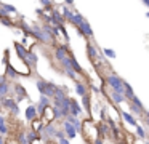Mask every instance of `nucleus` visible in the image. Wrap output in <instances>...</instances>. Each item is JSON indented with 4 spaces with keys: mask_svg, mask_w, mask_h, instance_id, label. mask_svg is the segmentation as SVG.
I'll use <instances>...</instances> for the list:
<instances>
[{
    "mask_svg": "<svg viewBox=\"0 0 149 144\" xmlns=\"http://www.w3.org/2000/svg\"><path fill=\"white\" fill-rule=\"evenodd\" d=\"M45 86H47V80L43 79V77H37V80H36V88H37V91L40 93V96H42L43 91H45Z\"/></svg>",
    "mask_w": 149,
    "mask_h": 144,
    "instance_id": "28",
    "label": "nucleus"
},
{
    "mask_svg": "<svg viewBox=\"0 0 149 144\" xmlns=\"http://www.w3.org/2000/svg\"><path fill=\"white\" fill-rule=\"evenodd\" d=\"M59 125H61V130H63V133H64V138L68 141H71V139H75V138L79 136L77 134V131H75V128L72 127L71 123H68L66 120H63V122H59Z\"/></svg>",
    "mask_w": 149,
    "mask_h": 144,
    "instance_id": "11",
    "label": "nucleus"
},
{
    "mask_svg": "<svg viewBox=\"0 0 149 144\" xmlns=\"http://www.w3.org/2000/svg\"><path fill=\"white\" fill-rule=\"evenodd\" d=\"M117 144H130V143H128V141H119Z\"/></svg>",
    "mask_w": 149,
    "mask_h": 144,
    "instance_id": "39",
    "label": "nucleus"
},
{
    "mask_svg": "<svg viewBox=\"0 0 149 144\" xmlns=\"http://www.w3.org/2000/svg\"><path fill=\"white\" fill-rule=\"evenodd\" d=\"M71 54V50L66 43H59V45H55V50H53V59L56 63H61L64 58H68Z\"/></svg>",
    "mask_w": 149,
    "mask_h": 144,
    "instance_id": "7",
    "label": "nucleus"
},
{
    "mask_svg": "<svg viewBox=\"0 0 149 144\" xmlns=\"http://www.w3.org/2000/svg\"><path fill=\"white\" fill-rule=\"evenodd\" d=\"M40 5H42L43 6V11H50V10H52L53 8V6H55V2H50V0H42V2H40Z\"/></svg>",
    "mask_w": 149,
    "mask_h": 144,
    "instance_id": "32",
    "label": "nucleus"
},
{
    "mask_svg": "<svg viewBox=\"0 0 149 144\" xmlns=\"http://www.w3.org/2000/svg\"><path fill=\"white\" fill-rule=\"evenodd\" d=\"M93 93V95H98V96H101L103 95V88H101L100 85H95V83H90L88 85V93Z\"/></svg>",
    "mask_w": 149,
    "mask_h": 144,
    "instance_id": "29",
    "label": "nucleus"
},
{
    "mask_svg": "<svg viewBox=\"0 0 149 144\" xmlns=\"http://www.w3.org/2000/svg\"><path fill=\"white\" fill-rule=\"evenodd\" d=\"M128 102H132L133 106H136V107H139V109H146V106L143 104V101H141V99H139V98H138V96H136V95L133 96V98L130 99Z\"/></svg>",
    "mask_w": 149,
    "mask_h": 144,
    "instance_id": "31",
    "label": "nucleus"
},
{
    "mask_svg": "<svg viewBox=\"0 0 149 144\" xmlns=\"http://www.w3.org/2000/svg\"><path fill=\"white\" fill-rule=\"evenodd\" d=\"M58 122H47L43 123L42 127L39 128L37 134H39V139L42 141L43 144L45 143H53L55 141V134H56V130H58Z\"/></svg>",
    "mask_w": 149,
    "mask_h": 144,
    "instance_id": "4",
    "label": "nucleus"
},
{
    "mask_svg": "<svg viewBox=\"0 0 149 144\" xmlns=\"http://www.w3.org/2000/svg\"><path fill=\"white\" fill-rule=\"evenodd\" d=\"M0 22H2V26H5V27H16V21L15 19H11V16H2L0 18Z\"/></svg>",
    "mask_w": 149,
    "mask_h": 144,
    "instance_id": "26",
    "label": "nucleus"
},
{
    "mask_svg": "<svg viewBox=\"0 0 149 144\" xmlns=\"http://www.w3.org/2000/svg\"><path fill=\"white\" fill-rule=\"evenodd\" d=\"M120 114V118H122L123 122H125L127 125H130V127H136V125L139 123V120L136 117H133L132 114H130V112H127V111H120L119 112Z\"/></svg>",
    "mask_w": 149,
    "mask_h": 144,
    "instance_id": "16",
    "label": "nucleus"
},
{
    "mask_svg": "<svg viewBox=\"0 0 149 144\" xmlns=\"http://www.w3.org/2000/svg\"><path fill=\"white\" fill-rule=\"evenodd\" d=\"M75 29H77V32H79L80 37H85V38H88V40L93 38V29H91V26H90V22H88L87 18L82 19V22Z\"/></svg>",
    "mask_w": 149,
    "mask_h": 144,
    "instance_id": "10",
    "label": "nucleus"
},
{
    "mask_svg": "<svg viewBox=\"0 0 149 144\" xmlns=\"http://www.w3.org/2000/svg\"><path fill=\"white\" fill-rule=\"evenodd\" d=\"M24 136H26V139L29 141V144H34L36 141H39V134H37V131L31 130V128L24 130Z\"/></svg>",
    "mask_w": 149,
    "mask_h": 144,
    "instance_id": "25",
    "label": "nucleus"
},
{
    "mask_svg": "<svg viewBox=\"0 0 149 144\" xmlns=\"http://www.w3.org/2000/svg\"><path fill=\"white\" fill-rule=\"evenodd\" d=\"M0 144H7V138L0 134Z\"/></svg>",
    "mask_w": 149,
    "mask_h": 144,
    "instance_id": "37",
    "label": "nucleus"
},
{
    "mask_svg": "<svg viewBox=\"0 0 149 144\" xmlns=\"http://www.w3.org/2000/svg\"><path fill=\"white\" fill-rule=\"evenodd\" d=\"M123 99H125V102H128L130 99L133 98V96H135V91H133V88H132V85H130L128 82H125L123 83Z\"/></svg>",
    "mask_w": 149,
    "mask_h": 144,
    "instance_id": "24",
    "label": "nucleus"
},
{
    "mask_svg": "<svg viewBox=\"0 0 149 144\" xmlns=\"http://www.w3.org/2000/svg\"><path fill=\"white\" fill-rule=\"evenodd\" d=\"M55 90H56V83L52 82V80H47V86H45V91H43L42 96H47L48 99H53V96H55Z\"/></svg>",
    "mask_w": 149,
    "mask_h": 144,
    "instance_id": "20",
    "label": "nucleus"
},
{
    "mask_svg": "<svg viewBox=\"0 0 149 144\" xmlns=\"http://www.w3.org/2000/svg\"><path fill=\"white\" fill-rule=\"evenodd\" d=\"M143 5H144V6H149V0H143Z\"/></svg>",
    "mask_w": 149,
    "mask_h": 144,
    "instance_id": "38",
    "label": "nucleus"
},
{
    "mask_svg": "<svg viewBox=\"0 0 149 144\" xmlns=\"http://www.w3.org/2000/svg\"><path fill=\"white\" fill-rule=\"evenodd\" d=\"M74 91L79 98H84V96L90 95V93H88V85L85 83V80H75L74 82Z\"/></svg>",
    "mask_w": 149,
    "mask_h": 144,
    "instance_id": "14",
    "label": "nucleus"
},
{
    "mask_svg": "<svg viewBox=\"0 0 149 144\" xmlns=\"http://www.w3.org/2000/svg\"><path fill=\"white\" fill-rule=\"evenodd\" d=\"M29 37H32V40L36 43L45 45V47H52V45L56 43V38L47 31V27L42 22H32L31 24V35Z\"/></svg>",
    "mask_w": 149,
    "mask_h": 144,
    "instance_id": "1",
    "label": "nucleus"
},
{
    "mask_svg": "<svg viewBox=\"0 0 149 144\" xmlns=\"http://www.w3.org/2000/svg\"><path fill=\"white\" fill-rule=\"evenodd\" d=\"M10 98H13L15 102H18V104H19L21 101H24V99H29V95H27V91H26V86H24L23 83H19V82L11 83Z\"/></svg>",
    "mask_w": 149,
    "mask_h": 144,
    "instance_id": "5",
    "label": "nucleus"
},
{
    "mask_svg": "<svg viewBox=\"0 0 149 144\" xmlns=\"http://www.w3.org/2000/svg\"><path fill=\"white\" fill-rule=\"evenodd\" d=\"M0 134L7 138L10 134V125L7 123V117L0 114Z\"/></svg>",
    "mask_w": 149,
    "mask_h": 144,
    "instance_id": "21",
    "label": "nucleus"
},
{
    "mask_svg": "<svg viewBox=\"0 0 149 144\" xmlns=\"http://www.w3.org/2000/svg\"><path fill=\"white\" fill-rule=\"evenodd\" d=\"M82 114H84V109H82L80 102L75 98L69 96V115H72V117H80Z\"/></svg>",
    "mask_w": 149,
    "mask_h": 144,
    "instance_id": "13",
    "label": "nucleus"
},
{
    "mask_svg": "<svg viewBox=\"0 0 149 144\" xmlns=\"http://www.w3.org/2000/svg\"><path fill=\"white\" fill-rule=\"evenodd\" d=\"M15 50H16V56L19 58L21 63H24L27 66V69L32 72V69L37 67V63H39V56H37L36 51L29 50L27 47L21 45L19 42H15Z\"/></svg>",
    "mask_w": 149,
    "mask_h": 144,
    "instance_id": "2",
    "label": "nucleus"
},
{
    "mask_svg": "<svg viewBox=\"0 0 149 144\" xmlns=\"http://www.w3.org/2000/svg\"><path fill=\"white\" fill-rule=\"evenodd\" d=\"M135 138L138 141H146V138H148V133H146V127H143L141 123H138L135 127Z\"/></svg>",
    "mask_w": 149,
    "mask_h": 144,
    "instance_id": "22",
    "label": "nucleus"
},
{
    "mask_svg": "<svg viewBox=\"0 0 149 144\" xmlns=\"http://www.w3.org/2000/svg\"><path fill=\"white\" fill-rule=\"evenodd\" d=\"M43 125V122L40 120V118H36L34 122H31V130H34V131H39V128Z\"/></svg>",
    "mask_w": 149,
    "mask_h": 144,
    "instance_id": "33",
    "label": "nucleus"
},
{
    "mask_svg": "<svg viewBox=\"0 0 149 144\" xmlns=\"http://www.w3.org/2000/svg\"><path fill=\"white\" fill-rule=\"evenodd\" d=\"M85 51H87V58L91 61V63H96L98 58H100V54H101L98 45L95 43L93 40H88L87 43H85Z\"/></svg>",
    "mask_w": 149,
    "mask_h": 144,
    "instance_id": "8",
    "label": "nucleus"
},
{
    "mask_svg": "<svg viewBox=\"0 0 149 144\" xmlns=\"http://www.w3.org/2000/svg\"><path fill=\"white\" fill-rule=\"evenodd\" d=\"M100 51L106 59H116L117 58V53L112 50V48H100Z\"/></svg>",
    "mask_w": 149,
    "mask_h": 144,
    "instance_id": "27",
    "label": "nucleus"
},
{
    "mask_svg": "<svg viewBox=\"0 0 149 144\" xmlns=\"http://www.w3.org/2000/svg\"><path fill=\"white\" fill-rule=\"evenodd\" d=\"M61 72H63V74H66V75H68L69 79H72L74 82H75V80H79V79H77V74H75L74 70L71 69V67H63V69H61Z\"/></svg>",
    "mask_w": 149,
    "mask_h": 144,
    "instance_id": "30",
    "label": "nucleus"
},
{
    "mask_svg": "<svg viewBox=\"0 0 149 144\" xmlns=\"http://www.w3.org/2000/svg\"><path fill=\"white\" fill-rule=\"evenodd\" d=\"M56 144H71V141H68L66 138H59V139H56L55 141Z\"/></svg>",
    "mask_w": 149,
    "mask_h": 144,
    "instance_id": "34",
    "label": "nucleus"
},
{
    "mask_svg": "<svg viewBox=\"0 0 149 144\" xmlns=\"http://www.w3.org/2000/svg\"><path fill=\"white\" fill-rule=\"evenodd\" d=\"M90 144H104V139L103 138H96V139H93Z\"/></svg>",
    "mask_w": 149,
    "mask_h": 144,
    "instance_id": "35",
    "label": "nucleus"
},
{
    "mask_svg": "<svg viewBox=\"0 0 149 144\" xmlns=\"http://www.w3.org/2000/svg\"><path fill=\"white\" fill-rule=\"evenodd\" d=\"M103 95L106 96L107 99H109V102L112 106H120V104H125V99H123V95H120V93H116L112 91V90H107V88H103Z\"/></svg>",
    "mask_w": 149,
    "mask_h": 144,
    "instance_id": "9",
    "label": "nucleus"
},
{
    "mask_svg": "<svg viewBox=\"0 0 149 144\" xmlns=\"http://www.w3.org/2000/svg\"><path fill=\"white\" fill-rule=\"evenodd\" d=\"M50 104H52V99H48L47 96H40L39 101L34 104V106H36V111H37V117L42 118V115H43V112H45V109L50 107Z\"/></svg>",
    "mask_w": 149,
    "mask_h": 144,
    "instance_id": "12",
    "label": "nucleus"
},
{
    "mask_svg": "<svg viewBox=\"0 0 149 144\" xmlns=\"http://www.w3.org/2000/svg\"><path fill=\"white\" fill-rule=\"evenodd\" d=\"M80 106H82V109H85L87 111V114H91V107H93V101H91V96L90 95H87V96H84V98H80Z\"/></svg>",
    "mask_w": 149,
    "mask_h": 144,
    "instance_id": "23",
    "label": "nucleus"
},
{
    "mask_svg": "<svg viewBox=\"0 0 149 144\" xmlns=\"http://www.w3.org/2000/svg\"><path fill=\"white\" fill-rule=\"evenodd\" d=\"M3 75H5V79H7L10 83L19 82V74H18L16 70H15L13 67H11L10 64H8V63L5 64V74H3Z\"/></svg>",
    "mask_w": 149,
    "mask_h": 144,
    "instance_id": "15",
    "label": "nucleus"
},
{
    "mask_svg": "<svg viewBox=\"0 0 149 144\" xmlns=\"http://www.w3.org/2000/svg\"><path fill=\"white\" fill-rule=\"evenodd\" d=\"M125 82H127V80H123L122 77L119 75V74L112 72V70H109V72L104 75V79H103L104 88L112 90V91L120 93V95L123 93V83H125Z\"/></svg>",
    "mask_w": 149,
    "mask_h": 144,
    "instance_id": "3",
    "label": "nucleus"
},
{
    "mask_svg": "<svg viewBox=\"0 0 149 144\" xmlns=\"http://www.w3.org/2000/svg\"><path fill=\"white\" fill-rule=\"evenodd\" d=\"M69 66H71V69L74 70V72L77 74V75H79V74H80V75L84 74V67H82L80 64L77 63V59H75V56H74L72 53L69 54Z\"/></svg>",
    "mask_w": 149,
    "mask_h": 144,
    "instance_id": "19",
    "label": "nucleus"
},
{
    "mask_svg": "<svg viewBox=\"0 0 149 144\" xmlns=\"http://www.w3.org/2000/svg\"><path fill=\"white\" fill-rule=\"evenodd\" d=\"M24 118H26V122H34L37 117V111H36V106L34 104H29L26 107V111H24Z\"/></svg>",
    "mask_w": 149,
    "mask_h": 144,
    "instance_id": "18",
    "label": "nucleus"
},
{
    "mask_svg": "<svg viewBox=\"0 0 149 144\" xmlns=\"http://www.w3.org/2000/svg\"><path fill=\"white\" fill-rule=\"evenodd\" d=\"M36 13H37V16H40V18H42V16H43V13H45V11H43L42 8H37V10H36Z\"/></svg>",
    "mask_w": 149,
    "mask_h": 144,
    "instance_id": "36",
    "label": "nucleus"
},
{
    "mask_svg": "<svg viewBox=\"0 0 149 144\" xmlns=\"http://www.w3.org/2000/svg\"><path fill=\"white\" fill-rule=\"evenodd\" d=\"M64 120L68 122V123H71L72 127L75 128L77 134H82V118H80V117H72V115H68Z\"/></svg>",
    "mask_w": 149,
    "mask_h": 144,
    "instance_id": "17",
    "label": "nucleus"
},
{
    "mask_svg": "<svg viewBox=\"0 0 149 144\" xmlns=\"http://www.w3.org/2000/svg\"><path fill=\"white\" fill-rule=\"evenodd\" d=\"M3 112H7V114H10V115H18L19 114V104L18 102H15V99L13 98H5V99H2V114Z\"/></svg>",
    "mask_w": 149,
    "mask_h": 144,
    "instance_id": "6",
    "label": "nucleus"
}]
</instances>
